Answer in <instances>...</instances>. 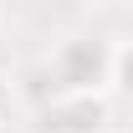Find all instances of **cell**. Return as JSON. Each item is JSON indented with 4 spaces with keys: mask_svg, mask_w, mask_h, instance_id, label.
<instances>
[{
    "mask_svg": "<svg viewBox=\"0 0 133 133\" xmlns=\"http://www.w3.org/2000/svg\"><path fill=\"white\" fill-rule=\"evenodd\" d=\"M51 92H108L113 77V41L108 36H62L46 56Z\"/></svg>",
    "mask_w": 133,
    "mask_h": 133,
    "instance_id": "1",
    "label": "cell"
},
{
    "mask_svg": "<svg viewBox=\"0 0 133 133\" xmlns=\"http://www.w3.org/2000/svg\"><path fill=\"white\" fill-rule=\"evenodd\" d=\"M41 133H113L108 92H51L41 102Z\"/></svg>",
    "mask_w": 133,
    "mask_h": 133,
    "instance_id": "2",
    "label": "cell"
},
{
    "mask_svg": "<svg viewBox=\"0 0 133 133\" xmlns=\"http://www.w3.org/2000/svg\"><path fill=\"white\" fill-rule=\"evenodd\" d=\"M108 97L133 102V36L113 41V77H108Z\"/></svg>",
    "mask_w": 133,
    "mask_h": 133,
    "instance_id": "3",
    "label": "cell"
},
{
    "mask_svg": "<svg viewBox=\"0 0 133 133\" xmlns=\"http://www.w3.org/2000/svg\"><path fill=\"white\" fill-rule=\"evenodd\" d=\"M10 113H16V77L0 66V123H5Z\"/></svg>",
    "mask_w": 133,
    "mask_h": 133,
    "instance_id": "4",
    "label": "cell"
},
{
    "mask_svg": "<svg viewBox=\"0 0 133 133\" xmlns=\"http://www.w3.org/2000/svg\"><path fill=\"white\" fill-rule=\"evenodd\" d=\"M0 133H10V128H5V123H0Z\"/></svg>",
    "mask_w": 133,
    "mask_h": 133,
    "instance_id": "5",
    "label": "cell"
}]
</instances>
